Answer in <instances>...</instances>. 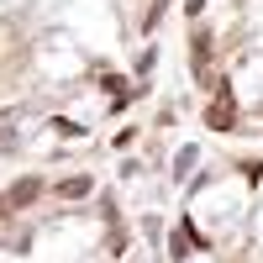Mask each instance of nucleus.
<instances>
[{
  "instance_id": "f257e3e1",
  "label": "nucleus",
  "mask_w": 263,
  "mask_h": 263,
  "mask_svg": "<svg viewBox=\"0 0 263 263\" xmlns=\"http://www.w3.org/2000/svg\"><path fill=\"white\" fill-rule=\"evenodd\" d=\"M11 205H27V200H37V179H27V184H16L11 195H6Z\"/></svg>"
},
{
  "instance_id": "f03ea898",
  "label": "nucleus",
  "mask_w": 263,
  "mask_h": 263,
  "mask_svg": "<svg viewBox=\"0 0 263 263\" xmlns=\"http://www.w3.org/2000/svg\"><path fill=\"white\" fill-rule=\"evenodd\" d=\"M211 126H232V105H211Z\"/></svg>"
},
{
  "instance_id": "7ed1b4c3",
  "label": "nucleus",
  "mask_w": 263,
  "mask_h": 263,
  "mask_svg": "<svg viewBox=\"0 0 263 263\" xmlns=\"http://www.w3.org/2000/svg\"><path fill=\"white\" fill-rule=\"evenodd\" d=\"M6 211H11V200H0V216H6Z\"/></svg>"
}]
</instances>
